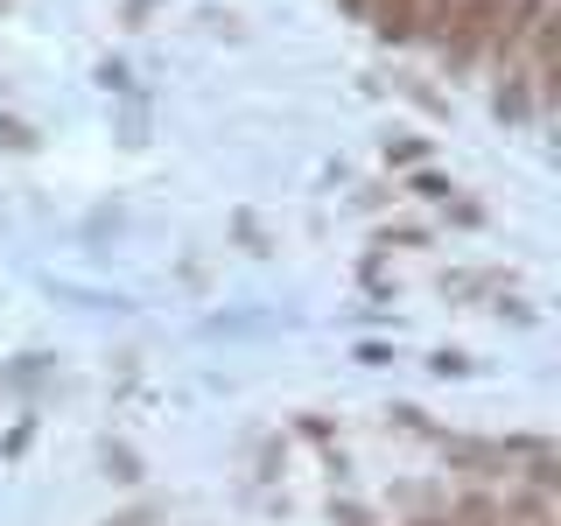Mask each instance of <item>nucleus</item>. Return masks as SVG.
<instances>
[{
    "label": "nucleus",
    "instance_id": "obj_1",
    "mask_svg": "<svg viewBox=\"0 0 561 526\" xmlns=\"http://www.w3.org/2000/svg\"><path fill=\"white\" fill-rule=\"evenodd\" d=\"M373 28L386 43H414V0H373Z\"/></svg>",
    "mask_w": 561,
    "mask_h": 526
},
{
    "label": "nucleus",
    "instance_id": "obj_2",
    "mask_svg": "<svg viewBox=\"0 0 561 526\" xmlns=\"http://www.w3.org/2000/svg\"><path fill=\"white\" fill-rule=\"evenodd\" d=\"M456 8H463V0H414V35L443 43V35L456 28Z\"/></svg>",
    "mask_w": 561,
    "mask_h": 526
},
{
    "label": "nucleus",
    "instance_id": "obj_3",
    "mask_svg": "<svg viewBox=\"0 0 561 526\" xmlns=\"http://www.w3.org/2000/svg\"><path fill=\"white\" fill-rule=\"evenodd\" d=\"M534 113V84H526V70H505L499 84V119H526Z\"/></svg>",
    "mask_w": 561,
    "mask_h": 526
},
{
    "label": "nucleus",
    "instance_id": "obj_4",
    "mask_svg": "<svg viewBox=\"0 0 561 526\" xmlns=\"http://www.w3.org/2000/svg\"><path fill=\"white\" fill-rule=\"evenodd\" d=\"M386 162H393V169H421V162H428V140H386Z\"/></svg>",
    "mask_w": 561,
    "mask_h": 526
},
{
    "label": "nucleus",
    "instance_id": "obj_5",
    "mask_svg": "<svg viewBox=\"0 0 561 526\" xmlns=\"http://www.w3.org/2000/svg\"><path fill=\"white\" fill-rule=\"evenodd\" d=\"M0 140H8V148H35V127H28V119H8V113H0Z\"/></svg>",
    "mask_w": 561,
    "mask_h": 526
},
{
    "label": "nucleus",
    "instance_id": "obj_6",
    "mask_svg": "<svg viewBox=\"0 0 561 526\" xmlns=\"http://www.w3.org/2000/svg\"><path fill=\"white\" fill-rule=\"evenodd\" d=\"M414 197H449V183H443V175H435V169H414Z\"/></svg>",
    "mask_w": 561,
    "mask_h": 526
},
{
    "label": "nucleus",
    "instance_id": "obj_7",
    "mask_svg": "<svg viewBox=\"0 0 561 526\" xmlns=\"http://www.w3.org/2000/svg\"><path fill=\"white\" fill-rule=\"evenodd\" d=\"M337 526H373V519H365L358 505H337Z\"/></svg>",
    "mask_w": 561,
    "mask_h": 526
},
{
    "label": "nucleus",
    "instance_id": "obj_8",
    "mask_svg": "<svg viewBox=\"0 0 561 526\" xmlns=\"http://www.w3.org/2000/svg\"><path fill=\"white\" fill-rule=\"evenodd\" d=\"M414 526H456V519H414Z\"/></svg>",
    "mask_w": 561,
    "mask_h": 526
}]
</instances>
